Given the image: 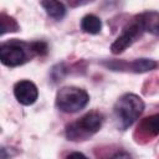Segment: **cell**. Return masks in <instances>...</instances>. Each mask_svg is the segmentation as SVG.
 I'll use <instances>...</instances> for the list:
<instances>
[{
  "mask_svg": "<svg viewBox=\"0 0 159 159\" xmlns=\"http://www.w3.org/2000/svg\"><path fill=\"white\" fill-rule=\"evenodd\" d=\"M113 109L118 127L125 129L139 118L144 111V102L134 93H125L116 102Z\"/></svg>",
  "mask_w": 159,
  "mask_h": 159,
  "instance_id": "cell-1",
  "label": "cell"
},
{
  "mask_svg": "<svg viewBox=\"0 0 159 159\" xmlns=\"http://www.w3.org/2000/svg\"><path fill=\"white\" fill-rule=\"evenodd\" d=\"M103 123V116L97 112L92 111L86 113L78 120L71 123L66 128V135L70 140H86L88 137L97 133Z\"/></svg>",
  "mask_w": 159,
  "mask_h": 159,
  "instance_id": "cell-2",
  "label": "cell"
},
{
  "mask_svg": "<svg viewBox=\"0 0 159 159\" xmlns=\"http://www.w3.org/2000/svg\"><path fill=\"white\" fill-rule=\"evenodd\" d=\"M89 101L88 93L75 86H66L57 91L56 106L65 113H75L83 109Z\"/></svg>",
  "mask_w": 159,
  "mask_h": 159,
  "instance_id": "cell-3",
  "label": "cell"
},
{
  "mask_svg": "<svg viewBox=\"0 0 159 159\" xmlns=\"http://www.w3.org/2000/svg\"><path fill=\"white\" fill-rule=\"evenodd\" d=\"M26 43L19 41H9L4 42L0 46V60L5 66L16 67L27 61L29 53L26 48Z\"/></svg>",
  "mask_w": 159,
  "mask_h": 159,
  "instance_id": "cell-4",
  "label": "cell"
},
{
  "mask_svg": "<svg viewBox=\"0 0 159 159\" xmlns=\"http://www.w3.org/2000/svg\"><path fill=\"white\" fill-rule=\"evenodd\" d=\"M143 32H144V30H143L140 22L138 21V19L135 17L129 25H127L123 29L122 34L112 43V46H111L112 53H114V55L122 53L124 50H127L129 46H132V43L137 39H139L143 35Z\"/></svg>",
  "mask_w": 159,
  "mask_h": 159,
  "instance_id": "cell-5",
  "label": "cell"
},
{
  "mask_svg": "<svg viewBox=\"0 0 159 159\" xmlns=\"http://www.w3.org/2000/svg\"><path fill=\"white\" fill-rule=\"evenodd\" d=\"M14 94L19 103L24 106H31L36 102L39 97V89L34 82L24 80L15 84Z\"/></svg>",
  "mask_w": 159,
  "mask_h": 159,
  "instance_id": "cell-6",
  "label": "cell"
},
{
  "mask_svg": "<svg viewBox=\"0 0 159 159\" xmlns=\"http://www.w3.org/2000/svg\"><path fill=\"white\" fill-rule=\"evenodd\" d=\"M144 32H149L154 36H159V12L145 11L137 16Z\"/></svg>",
  "mask_w": 159,
  "mask_h": 159,
  "instance_id": "cell-7",
  "label": "cell"
},
{
  "mask_svg": "<svg viewBox=\"0 0 159 159\" xmlns=\"http://www.w3.org/2000/svg\"><path fill=\"white\" fill-rule=\"evenodd\" d=\"M139 132L144 137H155L159 133V114H154L143 119L138 127Z\"/></svg>",
  "mask_w": 159,
  "mask_h": 159,
  "instance_id": "cell-8",
  "label": "cell"
},
{
  "mask_svg": "<svg viewBox=\"0 0 159 159\" xmlns=\"http://www.w3.org/2000/svg\"><path fill=\"white\" fill-rule=\"evenodd\" d=\"M41 6L45 9L46 14L56 20H61L65 14H66V9L63 6L62 2L60 1H55V0H47V1H42Z\"/></svg>",
  "mask_w": 159,
  "mask_h": 159,
  "instance_id": "cell-9",
  "label": "cell"
},
{
  "mask_svg": "<svg viewBox=\"0 0 159 159\" xmlns=\"http://www.w3.org/2000/svg\"><path fill=\"white\" fill-rule=\"evenodd\" d=\"M124 66H125L124 68H129L133 72L142 73V72H148V71L154 70L158 66V63L149 58H137L132 61L130 63H124Z\"/></svg>",
  "mask_w": 159,
  "mask_h": 159,
  "instance_id": "cell-10",
  "label": "cell"
},
{
  "mask_svg": "<svg viewBox=\"0 0 159 159\" xmlns=\"http://www.w3.org/2000/svg\"><path fill=\"white\" fill-rule=\"evenodd\" d=\"M81 29L87 34L96 35L102 29V21L96 15H92V14L86 15V16H83V19L81 21Z\"/></svg>",
  "mask_w": 159,
  "mask_h": 159,
  "instance_id": "cell-11",
  "label": "cell"
},
{
  "mask_svg": "<svg viewBox=\"0 0 159 159\" xmlns=\"http://www.w3.org/2000/svg\"><path fill=\"white\" fill-rule=\"evenodd\" d=\"M0 24H1V26H0V29H1L0 34L1 35H4L7 31H17V29H19L17 22L12 17H9L4 14L0 15Z\"/></svg>",
  "mask_w": 159,
  "mask_h": 159,
  "instance_id": "cell-12",
  "label": "cell"
},
{
  "mask_svg": "<svg viewBox=\"0 0 159 159\" xmlns=\"http://www.w3.org/2000/svg\"><path fill=\"white\" fill-rule=\"evenodd\" d=\"M111 159H132V158H130V155H129L128 153H125V152H118V153H116Z\"/></svg>",
  "mask_w": 159,
  "mask_h": 159,
  "instance_id": "cell-13",
  "label": "cell"
},
{
  "mask_svg": "<svg viewBox=\"0 0 159 159\" xmlns=\"http://www.w3.org/2000/svg\"><path fill=\"white\" fill-rule=\"evenodd\" d=\"M67 159H88L84 154H82V153H78V152H73V153H71L68 157H67Z\"/></svg>",
  "mask_w": 159,
  "mask_h": 159,
  "instance_id": "cell-14",
  "label": "cell"
}]
</instances>
